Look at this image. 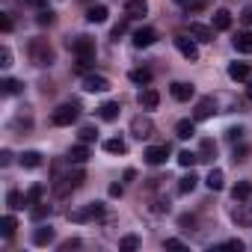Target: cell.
<instances>
[{"mask_svg":"<svg viewBox=\"0 0 252 252\" xmlns=\"http://www.w3.org/2000/svg\"><path fill=\"white\" fill-rule=\"evenodd\" d=\"M231 220H234L237 225H252V202L246 199L243 205H237V208H231Z\"/></svg>","mask_w":252,"mask_h":252,"instance_id":"9c48e42d","label":"cell"},{"mask_svg":"<svg viewBox=\"0 0 252 252\" xmlns=\"http://www.w3.org/2000/svg\"><path fill=\"white\" fill-rule=\"evenodd\" d=\"M104 152L107 155H125L128 152V143H125L122 137H110V140H104Z\"/></svg>","mask_w":252,"mask_h":252,"instance_id":"d4e9b609","label":"cell"},{"mask_svg":"<svg viewBox=\"0 0 252 252\" xmlns=\"http://www.w3.org/2000/svg\"><path fill=\"white\" fill-rule=\"evenodd\" d=\"M169 92H172V98H175V101H190V98L196 95V89H193V83H184V80H178V83H172V86H169Z\"/></svg>","mask_w":252,"mask_h":252,"instance_id":"8fae6325","label":"cell"},{"mask_svg":"<svg viewBox=\"0 0 252 252\" xmlns=\"http://www.w3.org/2000/svg\"><path fill=\"white\" fill-rule=\"evenodd\" d=\"M225 137H228V143H240L243 140V128H228Z\"/></svg>","mask_w":252,"mask_h":252,"instance_id":"f6af8a7d","label":"cell"},{"mask_svg":"<svg viewBox=\"0 0 252 252\" xmlns=\"http://www.w3.org/2000/svg\"><path fill=\"white\" fill-rule=\"evenodd\" d=\"M77 116H80V104H77V101H65V104H60V107L51 113V122L57 125V128H65V125L77 122Z\"/></svg>","mask_w":252,"mask_h":252,"instance_id":"7a4b0ae2","label":"cell"},{"mask_svg":"<svg viewBox=\"0 0 252 252\" xmlns=\"http://www.w3.org/2000/svg\"><path fill=\"white\" fill-rule=\"evenodd\" d=\"M12 65V51L3 45V48H0V68H9Z\"/></svg>","mask_w":252,"mask_h":252,"instance_id":"b9f144b4","label":"cell"},{"mask_svg":"<svg viewBox=\"0 0 252 252\" xmlns=\"http://www.w3.org/2000/svg\"><path fill=\"white\" fill-rule=\"evenodd\" d=\"M36 24H42V27H48V24H54V12H51V9H42V12L36 15Z\"/></svg>","mask_w":252,"mask_h":252,"instance_id":"7bdbcfd3","label":"cell"},{"mask_svg":"<svg viewBox=\"0 0 252 252\" xmlns=\"http://www.w3.org/2000/svg\"><path fill=\"white\" fill-rule=\"evenodd\" d=\"M77 137H80V143H95V140H98V131L92 128V125H86V128H80Z\"/></svg>","mask_w":252,"mask_h":252,"instance_id":"ab89813d","label":"cell"},{"mask_svg":"<svg viewBox=\"0 0 252 252\" xmlns=\"http://www.w3.org/2000/svg\"><path fill=\"white\" fill-rule=\"evenodd\" d=\"M175 48H178V54H181L184 60H190V63L199 60V48H196L193 39H187V36H175Z\"/></svg>","mask_w":252,"mask_h":252,"instance_id":"8992f818","label":"cell"},{"mask_svg":"<svg viewBox=\"0 0 252 252\" xmlns=\"http://www.w3.org/2000/svg\"><path fill=\"white\" fill-rule=\"evenodd\" d=\"M178 163H181L184 169H190L193 163H199V155H196V152H187V149H184V152L178 155Z\"/></svg>","mask_w":252,"mask_h":252,"instance_id":"d590c367","label":"cell"},{"mask_svg":"<svg viewBox=\"0 0 252 252\" xmlns=\"http://www.w3.org/2000/svg\"><path fill=\"white\" fill-rule=\"evenodd\" d=\"M190 36H196L199 42H214V27H205L199 21H190Z\"/></svg>","mask_w":252,"mask_h":252,"instance_id":"d6986e66","label":"cell"},{"mask_svg":"<svg viewBox=\"0 0 252 252\" xmlns=\"http://www.w3.org/2000/svg\"><path fill=\"white\" fill-rule=\"evenodd\" d=\"M155 42H158V33H155L152 27H143V30L134 33V45H137V48H149V45H155Z\"/></svg>","mask_w":252,"mask_h":252,"instance_id":"7c38bea8","label":"cell"},{"mask_svg":"<svg viewBox=\"0 0 252 252\" xmlns=\"http://www.w3.org/2000/svg\"><path fill=\"white\" fill-rule=\"evenodd\" d=\"M68 48L74 51V57H95V39L92 36H74V39H68Z\"/></svg>","mask_w":252,"mask_h":252,"instance_id":"5b68a950","label":"cell"},{"mask_svg":"<svg viewBox=\"0 0 252 252\" xmlns=\"http://www.w3.org/2000/svg\"><path fill=\"white\" fill-rule=\"evenodd\" d=\"M6 205H9L12 211H21V208L27 205V196H21L18 190H9V193H6Z\"/></svg>","mask_w":252,"mask_h":252,"instance_id":"f546056e","label":"cell"},{"mask_svg":"<svg viewBox=\"0 0 252 252\" xmlns=\"http://www.w3.org/2000/svg\"><path fill=\"white\" fill-rule=\"evenodd\" d=\"M83 89L86 92H107L110 89V80L104 74H86L83 77Z\"/></svg>","mask_w":252,"mask_h":252,"instance_id":"ba28073f","label":"cell"},{"mask_svg":"<svg viewBox=\"0 0 252 252\" xmlns=\"http://www.w3.org/2000/svg\"><path fill=\"white\" fill-rule=\"evenodd\" d=\"M119 249H125V252L140 249V237H137V234H125V237L119 240Z\"/></svg>","mask_w":252,"mask_h":252,"instance_id":"e575fe53","label":"cell"},{"mask_svg":"<svg viewBox=\"0 0 252 252\" xmlns=\"http://www.w3.org/2000/svg\"><path fill=\"white\" fill-rule=\"evenodd\" d=\"M196 184H199V178H196V172H190V175H184V178L178 181V193H193Z\"/></svg>","mask_w":252,"mask_h":252,"instance_id":"1f68e13d","label":"cell"},{"mask_svg":"<svg viewBox=\"0 0 252 252\" xmlns=\"http://www.w3.org/2000/svg\"><path fill=\"white\" fill-rule=\"evenodd\" d=\"M24 196H27V205H39V202H42V196H45V184H33Z\"/></svg>","mask_w":252,"mask_h":252,"instance_id":"d6a6232c","label":"cell"},{"mask_svg":"<svg viewBox=\"0 0 252 252\" xmlns=\"http://www.w3.org/2000/svg\"><path fill=\"white\" fill-rule=\"evenodd\" d=\"M178 225H181L184 231H190V228H196V217H193V214H184V217L178 220Z\"/></svg>","mask_w":252,"mask_h":252,"instance_id":"ee69618b","label":"cell"},{"mask_svg":"<svg viewBox=\"0 0 252 252\" xmlns=\"http://www.w3.org/2000/svg\"><path fill=\"white\" fill-rule=\"evenodd\" d=\"M246 95H249V98H252V77H249V89H246Z\"/></svg>","mask_w":252,"mask_h":252,"instance_id":"680465c9","label":"cell"},{"mask_svg":"<svg viewBox=\"0 0 252 252\" xmlns=\"http://www.w3.org/2000/svg\"><path fill=\"white\" fill-rule=\"evenodd\" d=\"M158 104H160V95H158V89L146 86V89L140 92V107H143V110H155Z\"/></svg>","mask_w":252,"mask_h":252,"instance_id":"5bb4252c","label":"cell"},{"mask_svg":"<svg viewBox=\"0 0 252 252\" xmlns=\"http://www.w3.org/2000/svg\"><path fill=\"white\" fill-rule=\"evenodd\" d=\"M0 30H3V33L12 30V18H9V15H0Z\"/></svg>","mask_w":252,"mask_h":252,"instance_id":"816d5d0a","label":"cell"},{"mask_svg":"<svg viewBox=\"0 0 252 252\" xmlns=\"http://www.w3.org/2000/svg\"><path fill=\"white\" fill-rule=\"evenodd\" d=\"M228 77L237 80V83H240V80H249V77H252L249 63H231V65H228Z\"/></svg>","mask_w":252,"mask_h":252,"instance_id":"4fadbf2b","label":"cell"},{"mask_svg":"<svg viewBox=\"0 0 252 252\" xmlns=\"http://www.w3.org/2000/svg\"><path fill=\"white\" fill-rule=\"evenodd\" d=\"M214 113H217V98H214V95H208V98H202V101L196 104L193 119H196V122H202V119H211Z\"/></svg>","mask_w":252,"mask_h":252,"instance_id":"52a82bcc","label":"cell"},{"mask_svg":"<svg viewBox=\"0 0 252 252\" xmlns=\"http://www.w3.org/2000/svg\"><path fill=\"white\" fill-rule=\"evenodd\" d=\"M166 158H169V146H149V149H146V160H149L152 166L166 163Z\"/></svg>","mask_w":252,"mask_h":252,"instance_id":"30bf717a","label":"cell"},{"mask_svg":"<svg viewBox=\"0 0 252 252\" xmlns=\"http://www.w3.org/2000/svg\"><path fill=\"white\" fill-rule=\"evenodd\" d=\"M27 54H30V63H33L36 68H48V65H54V48L48 45V39H30Z\"/></svg>","mask_w":252,"mask_h":252,"instance_id":"6da1fadb","label":"cell"},{"mask_svg":"<svg viewBox=\"0 0 252 252\" xmlns=\"http://www.w3.org/2000/svg\"><path fill=\"white\" fill-rule=\"evenodd\" d=\"M193 134H196V119H181L175 125V137L178 140H190Z\"/></svg>","mask_w":252,"mask_h":252,"instance_id":"e0dca14e","label":"cell"},{"mask_svg":"<svg viewBox=\"0 0 252 252\" xmlns=\"http://www.w3.org/2000/svg\"><path fill=\"white\" fill-rule=\"evenodd\" d=\"M166 249H184V240H178V237H169V240H166Z\"/></svg>","mask_w":252,"mask_h":252,"instance_id":"db71d44e","label":"cell"},{"mask_svg":"<svg viewBox=\"0 0 252 252\" xmlns=\"http://www.w3.org/2000/svg\"><path fill=\"white\" fill-rule=\"evenodd\" d=\"M122 190H125L122 184H110V196H122Z\"/></svg>","mask_w":252,"mask_h":252,"instance_id":"9f6ffc18","label":"cell"},{"mask_svg":"<svg viewBox=\"0 0 252 252\" xmlns=\"http://www.w3.org/2000/svg\"><path fill=\"white\" fill-rule=\"evenodd\" d=\"M205 6H208L205 0H196V3H190V6H187V12H199V9H205Z\"/></svg>","mask_w":252,"mask_h":252,"instance_id":"11a10c76","label":"cell"},{"mask_svg":"<svg viewBox=\"0 0 252 252\" xmlns=\"http://www.w3.org/2000/svg\"><path fill=\"white\" fill-rule=\"evenodd\" d=\"M131 80L140 83V86H149V83H152V71H149V68H134V71H131Z\"/></svg>","mask_w":252,"mask_h":252,"instance_id":"836d02e7","label":"cell"},{"mask_svg":"<svg viewBox=\"0 0 252 252\" xmlns=\"http://www.w3.org/2000/svg\"><path fill=\"white\" fill-rule=\"evenodd\" d=\"M51 211H54L51 205L39 202V205H33V211H30V214H33V220H45V217H51Z\"/></svg>","mask_w":252,"mask_h":252,"instance_id":"f35d334b","label":"cell"},{"mask_svg":"<svg viewBox=\"0 0 252 252\" xmlns=\"http://www.w3.org/2000/svg\"><path fill=\"white\" fill-rule=\"evenodd\" d=\"M30 3H36V6H42V3H45V0H30Z\"/></svg>","mask_w":252,"mask_h":252,"instance_id":"91938a15","label":"cell"},{"mask_svg":"<svg viewBox=\"0 0 252 252\" xmlns=\"http://www.w3.org/2000/svg\"><path fill=\"white\" fill-rule=\"evenodd\" d=\"M125 12H128V18H143L149 12V3L146 0H128V3H125Z\"/></svg>","mask_w":252,"mask_h":252,"instance_id":"7402d4cb","label":"cell"},{"mask_svg":"<svg viewBox=\"0 0 252 252\" xmlns=\"http://www.w3.org/2000/svg\"><path fill=\"white\" fill-rule=\"evenodd\" d=\"M152 211H155V214H166V211H169V202H166V199H158Z\"/></svg>","mask_w":252,"mask_h":252,"instance_id":"7dc6e473","label":"cell"},{"mask_svg":"<svg viewBox=\"0 0 252 252\" xmlns=\"http://www.w3.org/2000/svg\"><path fill=\"white\" fill-rule=\"evenodd\" d=\"M18 163H21L24 169H39V166H42V155H39V152H24V155L18 158Z\"/></svg>","mask_w":252,"mask_h":252,"instance_id":"4316f807","label":"cell"},{"mask_svg":"<svg viewBox=\"0 0 252 252\" xmlns=\"http://www.w3.org/2000/svg\"><path fill=\"white\" fill-rule=\"evenodd\" d=\"M119 113H122L119 101H104V104L98 107V116H101L104 122H116V119H119Z\"/></svg>","mask_w":252,"mask_h":252,"instance_id":"9a60e30c","label":"cell"},{"mask_svg":"<svg viewBox=\"0 0 252 252\" xmlns=\"http://www.w3.org/2000/svg\"><path fill=\"white\" fill-rule=\"evenodd\" d=\"M214 30H220V33H225V30H231V12L228 9H217L214 12V24H211Z\"/></svg>","mask_w":252,"mask_h":252,"instance_id":"ac0fdd59","label":"cell"},{"mask_svg":"<svg viewBox=\"0 0 252 252\" xmlns=\"http://www.w3.org/2000/svg\"><path fill=\"white\" fill-rule=\"evenodd\" d=\"M234 51L237 54H252V30H243L234 36Z\"/></svg>","mask_w":252,"mask_h":252,"instance_id":"44dd1931","label":"cell"},{"mask_svg":"<svg viewBox=\"0 0 252 252\" xmlns=\"http://www.w3.org/2000/svg\"><path fill=\"white\" fill-rule=\"evenodd\" d=\"M196 155H199V160H202V163H211V160L217 158V143H214V140H202V146H199V152H196Z\"/></svg>","mask_w":252,"mask_h":252,"instance_id":"603a6c76","label":"cell"},{"mask_svg":"<svg viewBox=\"0 0 252 252\" xmlns=\"http://www.w3.org/2000/svg\"><path fill=\"white\" fill-rule=\"evenodd\" d=\"M92 63H95V57H77V63H74V71H77V74H86V71L92 68Z\"/></svg>","mask_w":252,"mask_h":252,"instance_id":"8d00e7d4","label":"cell"},{"mask_svg":"<svg viewBox=\"0 0 252 252\" xmlns=\"http://www.w3.org/2000/svg\"><path fill=\"white\" fill-rule=\"evenodd\" d=\"M12 128H15V131H21V128H24V131H30V128H33V119H30L27 107H21V113H18V116H15V122H12Z\"/></svg>","mask_w":252,"mask_h":252,"instance_id":"83f0119b","label":"cell"},{"mask_svg":"<svg viewBox=\"0 0 252 252\" xmlns=\"http://www.w3.org/2000/svg\"><path fill=\"white\" fill-rule=\"evenodd\" d=\"M9 163H12V152L3 149V152H0V166H9Z\"/></svg>","mask_w":252,"mask_h":252,"instance_id":"f5cc1de1","label":"cell"},{"mask_svg":"<svg viewBox=\"0 0 252 252\" xmlns=\"http://www.w3.org/2000/svg\"><path fill=\"white\" fill-rule=\"evenodd\" d=\"M0 86H3V92H6V95H15V92H21V83H18V80H12V77H6L3 83H0Z\"/></svg>","mask_w":252,"mask_h":252,"instance_id":"60d3db41","label":"cell"},{"mask_svg":"<svg viewBox=\"0 0 252 252\" xmlns=\"http://www.w3.org/2000/svg\"><path fill=\"white\" fill-rule=\"evenodd\" d=\"M231 196H234V202H246V199H252V181H237L234 190H231Z\"/></svg>","mask_w":252,"mask_h":252,"instance_id":"484cf974","label":"cell"},{"mask_svg":"<svg viewBox=\"0 0 252 252\" xmlns=\"http://www.w3.org/2000/svg\"><path fill=\"white\" fill-rule=\"evenodd\" d=\"M15 228H18V220H15L12 214H6V217H3V228H0V231H3V237L12 240V237H15Z\"/></svg>","mask_w":252,"mask_h":252,"instance_id":"4dcf8cb0","label":"cell"},{"mask_svg":"<svg viewBox=\"0 0 252 252\" xmlns=\"http://www.w3.org/2000/svg\"><path fill=\"white\" fill-rule=\"evenodd\" d=\"M33 243H36V246H48V243H54V228H51V225H39V228L33 231Z\"/></svg>","mask_w":252,"mask_h":252,"instance_id":"cb8c5ba5","label":"cell"},{"mask_svg":"<svg viewBox=\"0 0 252 252\" xmlns=\"http://www.w3.org/2000/svg\"><path fill=\"white\" fill-rule=\"evenodd\" d=\"M89 158H92L89 143H77V146H71V152H68V160H71V163H86Z\"/></svg>","mask_w":252,"mask_h":252,"instance_id":"2e32d148","label":"cell"},{"mask_svg":"<svg viewBox=\"0 0 252 252\" xmlns=\"http://www.w3.org/2000/svg\"><path fill=\"white\" fill-rule=\"evenodd\" d=\"M240 21H243L246 27H252V3H249V6H243V12H240Z\"/></svg>","mask_w":252,"mask_h":252,"instance_id":"bcb514c9","label":"cell"},{"mask_svg":"<svg viewBox=\"0 0 252 252\" xmlns=\"http://www.w3.org/2000/svg\"><path fill=\"white\" fill-rule=\"evenodd\" d=\"M131 134H134L137 140H149V137L155 134V122H152L149 116H134V119H131Z\"/></svg>","mask_w":252,"mask_h":252,"instance_id":"277c9868","label":"cell"},{"mask_svg":"<svg viewBox=\"0 0 252 252\" xmlns=\"http://www.w3.org/2000/svg\"><path fill=\"white\" fill-rule=\"evenodd\" d=\"M107 15H110V12H107V6H92V9L86 12V21H89V24H104V21H107Z\"/></svg>","mask_w":252,"mask_h":252,"instance_id":"f1b7e54d","label":"cell"},{"mask_svg":"<svg viewBox=\"0 0 252 252\" xmlns=\"http://www.w3.org/2000/svg\"><path fill=\"white\" fill-rule=\"evenodd\" d=\"M104 202H89V205H83V208H77V211H68V220L71 222H95V220H101L104 217Z\"/></svg>","mask_w":252,"mask_h":252,"instance_id":"3957f363","label":"cell"},{"mask_svg":"<svg viewBox=\"0 0 252 252\" xmlns=\"http://www.w3.org/2000/svg\"><path fill=\"white\" fill-rule=\"evenodd\" d=\"M205 184H208L211 193H220V190L225 187V175H222V169H211L208 178H205Z\"/></svg>","mask_w":252,"mask_h":252,"instance_id":"ffe728a7","label":"cell"},{"mask_svg":"<svg viewBox=\"0 0 252 252\" xmlns=\"http://www.w3.org/2000/svg\"><path fill=\"white\" fill-rule=\"evenodd\" d=\"M246 158H249V146H246V143L234 146V152H231V160H234V163H243Z\"/></svg>","mask_w":252,"mask_h":252,"instance_id":"74e56055","label":"cell"},{"mask_svg":"<svg viewBox=\"0 0 252 252\" xmlns=\"http://www.w3.org/2000/svg\"><path fill=\"white\" fill-rule=\"evenodd\" d=\"M175 3H178V6H190V3H193V0H175Z\"/></svg>","mask_w":252,"mask_h":252,"instance_id":"6f0895ef","label":"cell"},{"mask_svg":"<svg viewBox=\"0 0 252 252\" xmlns=\"http://www.w3.org/2000/svg\"><path fill=\"white\" fill-rule=\"evenodd\" d=\"M77 246H80V240H77V237H71V240H63V243H60V249H63V252H68V249H77Z\"/></svg>","mask_w":252,"mask_h":252,"instance_id":"c3c4849f","label":"cell"},{"mask_svg":"<svg viewBox=\"0 0 252 252\" xmlns=\"http://www.w3.org/2000/svg\"><path fill=\"white\" fill-rule=\"evenodd\" d=\"M222 246H225V249H243V240H240V237H231V240H225Z\"/></svg>","mask_w":252,"mask_h":252,"instance_id":"f907efd6","label":"cell"},{"mask_svg":"<svg viewBox=\"0 0 252 252\" xmlns=\"http://www.w3.org/2000/svg\"><path fill=\"white\" fill-rule=\"evenodd\" d=\"M125 30H128V21H119V24H116V27H113V39H116V42H119V36H122V33H125Z\"/></svg>","mask_w":252,"mask_h":252,"instance_id":"681fc988","label":"cell"}]
</instances>
